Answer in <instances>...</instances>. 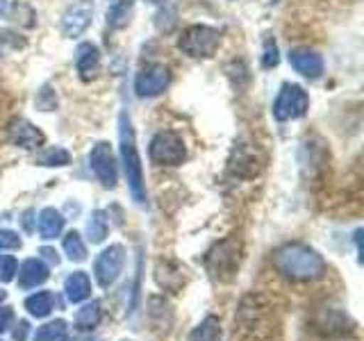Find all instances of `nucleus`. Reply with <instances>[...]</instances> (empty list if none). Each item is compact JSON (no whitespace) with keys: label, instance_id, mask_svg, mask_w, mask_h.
I'll list each match as a JSON object with an SVG mask.
<instances>
[{"label":"nucleus","instance_id":"25","mask_svg":"<svg viewBox=\"0 0 364 341\" xmlns=\"http://www.w3.org/2000/svg\"><path fill=\"white\" fill-rule=\"evenodd\" d=\"M68 162H71V155H68V151H64V148H60V146L46 148V151L34 159V164H39V166H66Z\"/></svg>","mask_w":364,"mask_h":341},{"label":"nucleus","instance_id":"12","mask_svg":"<svg viewBox=\"0 0 364 341\" xmlns=\"http://www.w3.org/2000/svg\"><path fill=\"white\" fill-rule=\"evenodd\" d=\"M355 323L350 321L348 314L339 312V310H321L314 316V330L326 337H344L353 332Z\"/></svg>","mask_w":364,"mask_h":341},{"label":"nucleus","instance_id":"5","mask_svg":"<svg viewBox=\"0 0 364 341\" xmlns=\"http://www.w3.org/2000/svg\"><path fill=\"white\" fill-rule=\"evenodd\" d=\"M219 41H221V34L216 28L210 26H191L185 32L180 34L178 39V48L193 57V60H205V57H212L219 48Z\"/></svg>","mask_w":364,"mask_h":341},{"label":"nucleus","instance_id":"23","mask_svg":"<svg viewBox=\"0 0 364 341\" xmlns=\"http://www.w3.org/2000/svg\"><path fill=\"white\" fill-rule=\"evenodd\" d=\"M66 321H62V318H57V321H50L41 325L37 332H34V341H66Z\"/></svg>","mask_w":364,"mask_h":341},{"label":"nucleus","instance_id":"10","mask_svg":"<svg viewBox=\"0 0 364 341\" xmlns=\"http://www.w3.org/2000/svg\"><path fill=\"white\" fill-rule=\"evenodd\" d=\"M168 82H171L168 68L162 64H153V66H146L144 71L136 75L134 91L139 98H155L168 87Z\"/></svg>","mask_w":364,"mask_h":341},{"label":"nucleus","instance_id":"30","mask_svg":"<svg viewBox=\"0 0 364 341\" xmlns=\"http://www.w3.org/2000/svg\"><path fill=\"white\" fill-rule=\"evenodd\" d=\"M21 248V237L11 230H0V250H16Z\"/></svg>","mask_w":364,"mask_h":341},{"label":"nucleus","instance_id":"6","mask_svg":"<svg viewBox=\"0 0 364 341\" xmlns=\"http://www.w3.org/2000/svg\"><path fill=\"white\" fill-rule=\"evenodd\" d=\"M148 155H151V162L157 166H180L187 157V148L178 132L162 130L153 136Z\"/></svg>","mask_w":364,"mask_h":341},{"label":"nucleus","instance_id":"22","mask_svg":"<svg viewBox=\"0 0 364 341\" xmlns=\"http://www.w3.org/2000/svg\"><path fill=\"white\" fill-rule=\"evenodd\" d=\"M53 305H55V298L50 291H39V293H32L30 298L26 301V310L37 316V318H43L53 312Z\"/></svg>","mask_w":364,"mask_h":341},{"label":"nucleus","instance_id":"36","mask_svg":"<svg viewBox=\"0 0 364 341\" xmlns=\"http://www.w3.org/2000/svg\"><path fill=\"white\" fill-rule=\"evenodd\" d=\"M75 341H98V339H75Z\"/></svg>","mask_w":364,"mask_h":341},{"label":"nucleus","instance_id":"13","mask_svg":"<svg viewBox=\"0 0 364 341\" xmlns=\"http://www.w3.org/2000/svg\"><path fill=\"white\" fill-rule=\"evenodd\" d=\"M7 139L18 148L34 151V148H39L46 141V136L39 128H34L28 119H11L7 125Z\"/></svg>","mask_w":364,"mask_h":341},{"label":"nucleus","instance_id":"14","mask_svg":"<svg viewBox=\"0 0 364 341\" xmlns=\"http://www.w3.org/2000/svg\"><path fill=\"white\" fill-rule=\"evenodd\" d=\"M289 64L296 68V73H301L307 80H318L323 73L321 55L310 50V48H294L289 53Z\"/></svg>","mask_w":364,"mask_h":341},{"label":"nucleus","instance_id":"35","mask_svg":"<svg viewBox=\"0 0 364 341\" xmlns=\"http://www.w3.org/2000/svg\"><path fill=\"white\" fill-rule=\"evenodd\" d=\"M5 298H7V291H5V289H0V303H3Z\"/></svg>","mask_w":364,"mask_h":341},{"label":"nucleus","instance_id":"26","mask_svg":"<svg viewBox=\"0 0 364 341\" xmlns=\"http://www.w3.org/2000/svg\"><path fill=\"white\" fill-rule=\"evenodd\" d=\"M64 253L73 261H82L87 257V246L82 242V237H80V232L73 230L64 237Z\"/></svg>","mask_w":364,"mask_h":341},{"label":"nucleus","instance_id":"27","mask_svg":"<svg viewBox=\"0 0 364 341\" xmlns=\"http://www.w3.org/2000/svg\"><path fill=\"white\" fill-rule=\"evenodd\" d=\"M132 11V3L130 0H121V3H114L107 11V23L112 28H123L128 23V16Z\"/></svg>","mask_w":364,"mask_h":341},{"label":"nucleus","instance_id":"33","mask_svg":"<svg viewBox=\"0 0 364 341\" xmlns=\"http://www.w3.org/2000/svg\"><path fill=\"white\" fill-rule=\"evenodd\" d=\"M39 253H41V255H43L46 259H48V261H53L55 266L60 264V255H57V250H53V248H41Z\"/></svg>","mask_w":364,"mask_h":341},{"label":"nucleus","instance_id":"18","mask_svg":"<svg viewBox=\"0 0 364 341\" xmlns=\"http://www.w3.org/2000/svg\"><path fill=\"white\" fill-rule=\"evenodd\" d=\"M64 291H66V298L71 303H82L89 298L91 293V280L85 271H75L71 276L66 278L64 282Z\"/></svg>","mask_w":364,"mask_h":341},{"label":"nucleus","instance_id":"28","mask_svg":"<svg viewBox=\"0 0 364 341\" xmlns=\"http://www.w3.org/2000/svg\"><path fill=\"white\" fill-rule=\"evenodd\" d=\"M16 259L11 255H0V282H11L16 276Z\"/></svg>","mask_w":364,"mask_h":341},{"label":"nucleus","instance_id":"11","mask_svg":"<svg viewBox=\"0 0 364 341\" xmlns=\"http://www.w3.org/2000/svg\"><path fill=\"white\" fill-rule=\"evenodd\" d=\"M94 18V3L91 0H73L62 14V32L66 37H80Z\"/></svg>","mask_w":364,"mask_h":341},{"label":"nucleus","instance_id":"2","mask_svg":"<svg viewBox=\"0 0 364 341\" xmlns=\"http://www.w3.org/2000/svg\"><path fill=\"white\" fill-rule=\"evenodd\" d=\"M273 269L291 282H314L326 276V261L305 244H284L273 253Z\"/></svg>","mask_w":364,"mask_h":341},{"label":"nucleus","instance_id":"16","mask_svg":"<svg viewBox=\"0 0 364 341\" xmlns=\"http://www.w3.org/2000/svg\"><path fill=\"white\" fill-rule=\"evenodd\" d=\"M155 280L157 284L162 287L164 291H171V293H178L182 287H185V271H182L178 264H173V261H164L159 259L157 266H155Z\"/></svg>","mask_w":364,"mask_h":341},{"label":"nucleus","instance_id":"29","mask_svg":"<svg viewBox=\"0 0 364 341\" xmlns=\"http://www.w3.org/2000/svg\"><path fill=\"white\" fill-rule=\"evenodd\" d=\"M278 62H280V57H278V45L269 39V41L264 43V57H262V66H264V68H273V66H278Z\"/></svg>","mask_w":364,"mask_h":341},{"label":"nucleus","instance_id":"31","mask_svg":"<svg viewBox=\"0 0 364 341\" xmlns=\"http://www.w3.org/2000/svg\"><path fill=\"white\" fill-rule=\"evenodd\" d=\"M11 321H14V312H11L9 307H3V310H0V332L9 330Z\"/></svg>","mask_w":364,"mask_h":341},{"label":"nucleus","instance_id":"20","mask_svg":"<svg viewBox=\"0 0 364 341\" xmlns=\"http://www.w3.org/2000/svg\"><path fill=\"white\" fill-rule=\"evenodd\" d=\"M189 341H221V321L216 316H205L203 321L191 330Z\"/></svg>","mask_w":364,"mask_h":341},{"label":"nucleus","instance_id":"32","mask_svg":"<svg viewBox=\"0 0 364 341\" xmlns=\"http://www.w3.org/2000/svg\"><path fill=\"white\" fill-rule=\"evenodd\" d=\"M28 321H18V325H16V330H14V339L16 341H26V337H28Z\"/></svg>","mask_w":364,"mask_h":341},{"label":"nucleus","instance_id":"34","mask_svg":"<svg viewBox=\"0 0 364 341\" xmlns=\"http://www.w3.org/2000/svg\"><path fill=\"white\" fill-rule=\"evenodd\" d=\"M5 11H7V0H0V18L5 16Z\"/></svg>","mask_w":364,"mask_h":341},{"label":"nucleus","instance_id":"17","mask_svg":"<svg viewBox=\"0 0 364 341\" xmlns=\"http://www.w3.org/2000/svg\"><path fill=\"white\" fill-rule=\"evenodd\" d=\"M48 280V266L41 259H26L18 269V284L23 289H32Z\"/></svg>","mask_w":364,"mask_h":341},{"label":"nucleus","instance_id":"21","mask_svg":"<svg viewBox=\"0 0 364 341\" xmlns=\"http://www.w3.org/2000/svg\"><path fill=\"white\" fill-rule=\"evenodd\" d=\"M100 303H87L85 307H80L77 314H75V325L77 330H82V332H89V330H94L98 323H100Z\"/></svg>","mask_w":364,"mask_h":341},{"label":"nucleus","instance_id":"15","mask_svg":"<svg viewBox=\"0 0 364 341\" xmlns=\"http://www.w3.org/2000/svg\"><path fill=\"white\" fill-rule=\"evenodd\" d=\"M75 68L80 77L89 82L94 80L100 71V53L94 43H80L77 45V53H75Z\"/></svg>","mask_w":364,"mask_h":341},{"label":"nucleus","instance_id":"24","mask_svg":"<svg viewBox=\"0 0 364 341\" xmlns=\"http://www.w3.org/2000/svg\"><path fill=\"white\" fill-rule=\"evenodd\" d=\"M87 237L91 239V244H100L102 239L107 237V219H105V212H91L89 221H87Z\"/></svg>","mask_w":364,"mask_h":341},{"label":"nucleus","instance_id":"9","mask_svg":"<svg viewBox=\"0 0 364 341\" xmlns=\"http://www.w3.org/2000/svg\"><path fill=\"white\" fill-rule=\"evenodd\" d=\"M89 166L94 170V175L102 182V187L114 189L117 187V159H114L112 146L107 141H98L89 153Z\"/></svg>","mask_w":364,"mask_h":341},{"label":"nucleus","instance_id":"8","mask_svg":"<svg viewBox=\"0 0 364 341\" xmlns=\"http://www.w3.org/2000/svg\"><path fill=\"white\" fill-rule=\"evenodd\" d=\"M123 264H125V248L121 244H112L96 257L94 273L102 289H109L117 282V278L123 271Z\"/></svg>","mask_w":364,"mask_h":341},{"label":"nucleus","instance_id":"1","mask_svg":"<svg viewBox=\"0 0 364 341\" xmlns=\"http://www.w3.org/2000/svg\"><path fill=\"white\" fill-rule=\"evenodd\" d=\"M232 341H280V321L264 296L250 293L235 316Z\"/></svg>","mask_w":364,"mask_h":341},{"label":"nucleus","instance_id":"3","mask_svg":"<svg viewBox=\"0 0 364 341\" xmlns=\"http://www.w3.org/2000/svg\"><path fill=\"white\" fill-rule=\"evenodd\" d=\"M119 148H121L123 173H125V180H128L132 198L136 205H146V182H144L141 157H139V151H136L132 121L125 112L119 117Z\"/></svg>","mask_w":364,"mask_h":341},{"label":"nucleus","instance_id":"4","mask_svg":"<svg viewBox=\"0 0 364 341\" xmlns=\"http://www.w3.org/2000/svg\"><path fill=\"white\" fill-rule=\"evenodd\" d=\"M239 261H242V248L235 239H223V242L214 244L205 255L208 273L219 282H230L237 276Z\"/></svg>","mask_w":364,"mask_h":341},{"label":"nucleus","instance_id":"7","mask_svg":"<svg viewBox=\"0 0 364 341\" xmlns=\"http://www.w3.org/2000/svg\"><path fill=\"white\" fill-rule=\"evenodd\" d=\"M307 107H310V98L299 85H284L280 94L273 102V117L278 121H291L305 117Z\"/></svg>","mask_w":364,"mask_h":341},{"label":"nucleus","instance_id":"19","mask_svg":"<svg viewBox=\"0 0 364 341\" xmlns=\"http://www.w3.org/2000/svg\"><path fill=\"white\" fill-rule=\"evenodd\" d=\"M37 227H39L41 239H55V237H60L62 230H64V216L55 207H46L39 214Z\"/></svg>","mask_w":364,"mask_h":341}]
</instances>
